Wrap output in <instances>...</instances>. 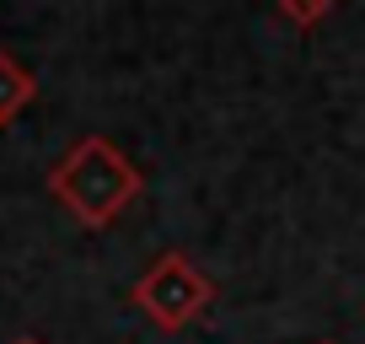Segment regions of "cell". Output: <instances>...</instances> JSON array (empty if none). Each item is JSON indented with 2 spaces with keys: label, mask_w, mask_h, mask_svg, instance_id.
<instances>
[{
  "label": "cell",
  "mask_w": 365,
  "mask_h": 344,
  "mask_svg": "<svg viewBox=\"0 0 365 344\" xmlns=\"http://www.w3.org/2000/svg\"><path fill=\"white\" fill-rule=\"evenodd\" d=\"M48 194L81 221V226H108L118 221L140 194H145V172L124 156L108 135H81L48 172Z\"/></svg>",
  "instance_id": "6da1fadb"
},
{
  "label": "cell",
  "mask_w": 365,
  "mask_h": 344,
  "mask_svg": "<svg viewBox=\"0 0 365 344\" xmlns=\"http://www.w3.org/2000/svg\"><path fill=\"white\" fill-rule=\"evenodd\" d=\"M215 301V280L188 258V253H161L156 264L135 280V307L156 323L161 333H182L199 323Z\"/></svg>",
  "instance_id": "7a4b0ae2"
},
{
  "label": "cell",
  "mask_w": 365,
  "mask_h": 344,
  "mask_svg": "<svg viewBox=\"0 0 365 344\" xmlns=\"http://www.w3.org/2000/svg\"><path fill=\"white\" fill-rule=\"evenodd\" d=\"M33 97H38V76L11 54V49H0V129L16 124V113L33 108Z\"/></svg>",
  "instance_id": "3957f363"
},
{
  "label": "cell",
  "mask_w": 365,
  "mask_h": 344,
  "mask_svg": "<svg viewBox=\"0 0 365 344\" xmlns=\"http://www.w3.org/2000/svg\"><path fill=\"white\" fill-rule=\"evenodd\" d=\"M274 6H279V16H285L290 27H301V33H307V27L328 22L339 0H274Z\"/></svg>",
  "instance_id": "277c9868"
},
{
  "label": "cell",
  "mask_w": 365,
  "mask_h": 344,
  "mask_svg": "<svg viewBox=\"0 0 365 344\" xmlns=\"http://www.w3.org/2000/svg\"><path fill=\"white\" fill-rule=\"evenodd\" d=\"M11 344H43V339H33V333H22V339H11Z\"/></svg>",
  "instance_id": "5b68a950"
},
{
  "label": "cell",
  "mask_w": 365,
  "mask_h": 344,
  "mask_svg": "<svg viewBox=\"0 0 365 344\" xmlns=\"http://www.w3.org/2000/svg\"><path fill=\"white\" fill-rule=\"evenodd\" d=\"M317 344H339V339H317Z\"/></svg>",
  "instance_id": "8992f818"
}]
</instances>
